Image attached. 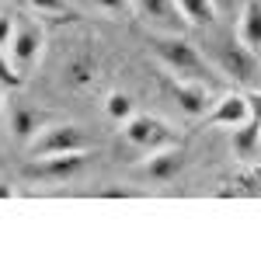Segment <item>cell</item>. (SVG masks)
Wrapping results in <instances>:
<instances>
[{
	"label": "cell",
	"mask_w": 261,
	"mask_h": 261,
	"mask_svg": "<svg viewBox=\"0 0 261 261\" xmlns=\"http://www.w3.org/2000/svg\"><path fill=\"white\" fill-rule=\"evenodd\" d=\"M42 49H45V28L35 18H24L14 14V39H11V60L21 70V77H28L42 60Z\"/></svg>",
	"instance_id": "277c9868"
},
{
	"label": "cell",
	"mask_w": 261,
	"mask_h": 261,
	"mask_svg": "<svg viewBox=\"0 0 261 261\" xmlns=\"http://www.w3.org/2000/svg\"><path fill=\"white\" fill-rule=\"evenodd\" d=\"M247 98H251V115H247V122L237 129V150H241L244 157H247L261 140V94H247Z\"/></svg>",
	"instance_id": "5bb4252c"
},
{
	"label": "cell",
	"mask_w": 261,
	"mask_h": 261,
	"mask_svg": "<svg viewBox=\"0 0 261 261\" xmlns=\"http://www.w3.org/2000/svg\"><path fill=\"white\" fill-rule=\"evenodd\" d=\"M181 167H185V150H181V143H174V146L146 153V161H140L133 167V178L150 181V185H167L181 174Z\"/></svg>",
	"instance_id": "52a82bcc"
},
{
	"label": "cell",
	"mask_w": 261,
	"mask_h": 261,
	"mask_svg": "<svg viewBox=\"0 0 261 261\" xmlns=\"http://www.w3.org/2000/svg\"><path fill=\"white\" fill-rule=\"evenodd\" d=\"M216 195L220 199H241V195H247V199H261V171L258 167H247V171H241L237 178H230L223 188H216Z\"/></svg>",
	"instance_id": "4fadbf2b"
},
{
	"label": "cell",
	"mask_w": 261,
	"mask_h": 261,
	"mask_svg": "<svg viewBox=\"0 0 261 261\" xmlns=\"http://www.w3.org/2000/svg\"><path fill=\"white\" fill-rule=\"evenodd\" d=\"M32 7L39 14H63L66 11V0H32Z\"/></svg>",
	"instance_id": "44dd1931"
},
{
	"label": "cell",
	"mask_w": 261,
	"mask_h": 261,
	"mask_svg": "<svg viewBox=\"0 0 261 261\" xmlns=\"http://www.w3.org/2000/svg\"><path fill=\"white\" fill-rule=\"evenodd\" d=\"M205 53L213 66L220 70L226 81H233L237 87H247V91H258L261 87V60L258 49L244 45L241 35H230V32H220L205 42Z\"/></svg>",
	"instance_id": "6da1fadb"
},
{
	"label": "cell",
	"mask_w": 261,
	"mask_h": 261,
	"mask_svg": "<svg viewBox=\"0 0 261 261\" xmlns=\"http://www.w3.org/2000/svg\"><path fill=\"white\" fill-rule=\"evenodd\" d=\"M7 195H11V188H7V185H0V199H7Z\"/></svg>",
	"instance_id": "cb8c5ba5"
},
{
	"label": "cell",
	"mask_w": 261,
	"mask_h": 261,
	"mask_svg": "<svg viewBox=\"0 0 261 261\" xmlns=\"http://www.w3.org/2000/svg\"><path fill=\"white\" fill-rule=\"evenodd\" d=\"M94 73H98V60L91 56V53H77L70 66H66V81L73 84V87H87V84H94Z\"/></svg>",
	"instance_id": "2e32d148"
},
{
	"label": "cell",
	"mask_w": 261,
	"mask_h": 261,
	"mask_svg": "<svg viewBox=\"0 0 261 261\" xmlns=\"http://www.w3.org/2000/svg\"><path fill=\"white\" fill-rule=\"evenodd\" d=\"M140 192L133 188H108V192H98V199H136Z\"/></svg>",
	"instance_id": "7402d4cb"
},
{
	"label": "cell",
	"mask_w": 261,
	"mask_h": 261,
	"mask_svg": "<svg viewBox=\"0 0 261 261\" xmlns=\"http://www.w3.org/2000/svg\"><path fill=\"white\" fill-rule=\"evenodd\" d=\"M14 39V14H0V49H11Z\"/></svg>",
	"instance_id": "ffe728a7"
},
{
	"label": "cell",
	"mask_w": 261,
	"mask_h": 261,
	"mask_svg": "<svg viewBox=\"0 0 261 261\" xmlns=\"http://www.w3.org/2000/svg\"><path fill=\"white\" fill-rule=\"evenodd\" d=\"M7 122H11V133H14L21 143H32V140L42 133V129L53 122V115H49V112H42V108H32V105L18 101V105H11V115H7Z\"/></svg>",
	"instance_id": "30bf717a"
},
{
	"label": "cell",
	"mask_w": 261,
	"mask_h": 261,
	"mask_svg": "<svg viewBox=\"0 0 261 261\" xmlns=\"http://www.w3.org/2000/svg\"><path fill=\"white\" fill-rule=\"evenodd\" d=\"M81 4L84 11H94V14H108V18H125L133 11V0H73Z\"/></svg>",
	"instance_id": "e0dca14e"
},
{
	"label": "cell",
	"mask_w": 261,
	"mask_h": 261,
	"mask_svg": "<svg viewBox=\"0 0 261 261\" xmlns=\"http://www.w3.org/2000/svg\"><path fill=\"white\" fill-rule=\"evenodd\" d=\"M21 70L14 66V60H11V53L7 49H0V87H7V91H18L21 87Z\"/></svg>",
	"instance_id": "d6986e66"
},
{
	"label": "cell",
	"mask_w": 261,
	"mask_h": 261,
	"mask_svg": "<svg viewBox=\"0 0 261 261\" xmlns=\"http://www.w3.org/2000/svg\"><path fill=\"white\" fill-rule=\"evenodd\" d=\"M237 35H241L244 45H251V49H261V0H244V4H241Z\"/></svg>",
	"instance_id": "7c38bea8"
},
{
	"label": "cell",
	"mask_w": 261,
	"mask_h": 261,
	"mask_svg": "<svg viewBox=\"0 0 261 261\" xmlns=\"http://www.w3.org/2000/svg\"><path fill=\"white\" fill-rule=\"evenodd\" d=\"M133 11L146 28H153L161 35H181V28L188 24L181 18L178 0H133Z\"/></svg>",
	"instance_id": "ba28073f"
},
{
	"label": "cell",
	"mask_w": 261,
	"mask_h": 261,
	"mask_svg": "<svg viewBox=\"0 0 261 261\" xmlns=\"http://www.w3.org/2000/svg\"><path fill=\"white\" fill-rule=\"evenodd\" d=\"M153 56L178 77V81H199L213 87V77H209V60L199 53L195 42H188L185 35H153Z\"/></svg>",
	"instance_id": "7a4b0ae2"
},
{
	"label": "cell",
	"mask_w": 261,
	"mask_h": 261,
	"mask_svg": "<svg viewBox=\"0 0 261 261\" xmlns=\"http://www.w3.org/2000/svg\"><path fill=\"white\" fill-rule=\"evenodd\" d=\"M178 7L192 28H209L216 21V0H178Z\"/></svg>",
	"instance_id": "9a60e30c"
},
{
	"label": "cell",
	"mask_w": 261,
	"mask_h": 261,
	"mask_svg": "<svg viewBox=\"0 0 261 261\" xmlns=\"http://www.w3.org/2000/svg\"><path fill=\"white\" fill-rule=\"evenodd\" d=\"M87 164V150L77 153H53V157H32V164L24 167L28 181H42V185H66L70 178H77Z\"/></svg>",
	"instance_id": "5b68a950"
},
{
	"label": "cell",
	"mask_w": 261,
	"mask_h": 261,
	"mask_svg": "<svg viewBox=\"0 0 261 261\" xmlns=\"http://www.w3.org/2000/svg\"><path fill=\"white\" fill-rule=\"evenodd\" d=\"M174 101L185 115L199 119L209 112V101H213V87L209 84H199V81H178L174 77Z\"/></svg>",
	"instance_id": "8fae6325"
},
{
	"label": "cell",
	"mask_w": 261,
	"mask_h": 261,
	"mask_svg": "<svg viewBox=\"0 0 261 261\" xmlns=\"http://www.w3.org/2000/svg\"><path fill=\"white\" fill-rule=\"evenodd\" d=\"M220 4H226V7H233V4H244V0H216V7H220Z\"/></svg>",
	"instance_id": "603a6c76"
},
{
	"label": "cell",
	"mask_w": 261,
	"mask_h": 261,
	"mask_svg": "<svg viewBox=\"0 0 261 261\" xmlns=\"http://www.w3.org/2000/svg\"><path fill=\"white\" fill-rule=\"evenodd\" d=\"M251 115V98L247 94H223L213 101L205 112V125H223V129H241Z\"/></svg>",
	"instance_id": "9c48e42d"
},
{
	"label": "cell",
	"mask_w": 261,
	"mask_h": 261,
	"mask_svg": "<svg viewBox=\"0 0 261 261\" xmlns=\"http://www.w3.org/2000/svg\"><path fill=\"white\" fill-rule=\"evenodd\" d=\"M105 108H108V115L115 122H129L136 112H133V98L129 94H122V91H115V94H108V101H105Z\"/></svg>",
	"instance_id": "ac0fdd59"
},
{
	"label": "cell",
	"mask_w": 261,
	"mask_h": 261,
	"mask_svg": "<svg viewBox=\"0 0 261 261\" xmlns=\"http://www.w3.org/2000/svg\"><path fill=\"white\" fill-rule=\"evenodd\" d=\"M77 150H91V136L77 122H49L28 143V157H53V153H77Z\"/></svg>",
	"instance_id": "3957f363"
},
{
	"label": "cell",
	"mask_w": 261,
	"mask_h": 261,
	"mask_svg": "<svg viewBox=\"0 0 261 261\" xmlns=\"http://www.w3.org/2000/svg\"><path fill=\"white\" fill-rule=\"evenodd\" d=\"M122 133L143 153H153V150H164V146L178 143V133L157 115H133L129 122H122Z\"/></svg>",
	"instance_id": "8992f818"
}]
</instances>
